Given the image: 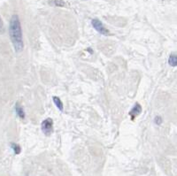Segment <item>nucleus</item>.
<instances>
[{
    "label": "nucleus",
    "mask_w": 177,
    "mask_h": 176,
    "mask_svg": "<svg viewBox=\"0 0 177 176\" xmlns=\"http://www.w3.org/2000/svg\"><path fill=\"white\" fill-rule=\"evenodd\" d=\"M54 3H55V5H58V6H64L65 5V3L63 2L62 0H55Z\"/></svg>",
    "instance_id": "10"
},
{
    "label": "nucleus",
    "mask_w": 177,
    "mask_h": 176,
    "mask_svg": "<svg viewBox=\"0 0 177 176\" xmlns=\"http://www.w3.org/2000/svg\"><path fill=\"white\" fill-rule=\"evenodd\" d=\"M9 34H10L11 41L13 45L14 51L16 52H21L23 50L24 43H23L21 21L18 15H13L11 19Z\"/></svg>",
    "instance_id": "1"
},
{
    "label": "nucleus",
    "mask_w": 177,
    "mask_h": 176,
    "mask_svg": "<svg viewBox=\"0 0 177 176\" xmlns=\"http://www.w3.org/2000/svg\"><path fill=\"white\" fill-rule=\"evenodd\" d=\"M53 102H54L55 105L57 106V108L58 109L59 111L62 112L64 107H63V103L62 101L60 100V98H58V97H53Z\"/></svg>",
    "instance_id": "6"
},
{
    "label": "nucleus",
    "mask_w": 177,
    "mask_h": 176,
    "mask_svg": "<svg viewBox=\"0 0 177 176\" xmlns=\"http://www.w3.org/2000/svg\"><path fill=\"white\" fill-rule=\"evenodd\" d=\"M91 25L93 26V28L99 32V34L104 35V36H107L109 35V30L104 26V24L101 21L98 20V19H93L91 21Z\"/></svg>",
    "instance_id": "2"
},
{
    "label": "nucleus",
    "mask_w": 177,
    "mask_h": 176,
    "mask_svg": "<svg viewBox=\"0 0 177 176\" xmlns=\"http://www.w3.org/2000/svg\"><path fill=\"white\" fill-rule=\"evenodd\" d=\"M41 128H42L43 133L44 135H52V131H53V121L51 118L44 119L42 122L41 125Z\"/></svg>",
    "instance_id": "3"
},
{
    "label": "nucleus",
    "mask_w": 177,
    "mask_h": 176,
    "mask_svg": "<svg viewBox=\"0 0 177 176\" xmlns=\"http://www.w3.org/2000/svg\"><path fill=\"white\" fill-rule=\"evenodd\" d=\"M15 112L17 115L21 118V119H25V113L23 111V108L21 106V104L19 103H16L15 104Z\"/></svg>",
    "instance_id": "5"
},
{
    "label": "nucleus",
    "mask_w": 177,
    "mask_h": 176,
    "mask_svg": "<svg viewBox=\"0 0 177 176\" xmlns=\"http://www.w3.org/2000/svg\"><path fill=\"white\" fill-rule=\"evenodd\" d=\"M162 121H163V119H162V118L160 116H158V117H156L155 119H154V122H155L157 125H161Z\"/></svg>",
    "instance_id": "9"
},
{
    "label": "nucleus",
    "mask_w": 177,
    "mask_h": 176,
    "mask_svg": "<svg viewBox=\"0 0 177 176\" xmlns=\"http://www.w3.org/2000/svg\"><path fill=\"white\" fill-rule=\"evenodd\" d=\"M11 147H12V149L13 150V152L15 153V154H20L21 151V146L19 144H17V143H11Z\"/></svg>",
    "instance_id": "8"
},
{
    "label": "nucleus",
    "mask_w": 177,
    "mask_h": 176,
    "mask_svg": "<svg viewBox=\"0 0 177 176\" xmlns=\"http://www.w3.org/2000/svg\"><path fill=\"white\" fill-rule=\"evenodd\" d=\"M4 32V24H3V21L0 18V33H3Z\"/></svg>",
    "instance_id": "11"
},
{
    "label": "nucleus",
    "mask_w": 177,
    "mask_h": 176,
    "mask_svg": "<svg viewBox=\"0 0 177 176\" xmlns=\"http://www.w3.org/2000/svg\"><path fill=\"white\" fill-rule=\"evenodd\" d=\"M141 112H142V107H141V105L138 103H136L135 104V106L131 109V111L129 112V115H130L131 119H135V118H136L141 113Z\"/></svg>",
    "instance_id": "4"
},
{
    "label": "nucleus",
    "mask_w": 177,
    "mask_h": 176,
    "mask_svg": "<svg viewBox=\"0 0 177 176\" xmlns=\"http://www.w3.org/2000/svg\"><path fill=\"white\" fill-rule=\"evenodd\" d=\"M168 63L169 65L173 67V68H175L177 66V56L175 54H172L170 57H169V59H168Z\"/></svg>",
    "instance_id": "7"
}]
</instances>
